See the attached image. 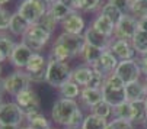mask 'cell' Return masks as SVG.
Listing matches in <instances>:
<instances>
[{
    "instance_id": "obj_12",
    "label": "cell",
    "mask_w": 147,
    "mask_h": 129,
    "mask_svg": "<svg viewBox=\"0 0 147 129\" xmlns=\"http://www.w3.org/2000/svg\"><path fill=\"white\" fill-rule=\"evenodd\" d=\"M18 13L22 15L29 25H36L39 22V19L42 17V15H45V12L42 10L35 0H24L22 3H20L19 9H18Z\"/></svg>"
},
{
    "instance_id": "obj_6",
    "label": "cell",
    "mask_w": 147,
    "mask_h": 129,
    "mask_svg": "<svg viewBox=\"0 0 147 129\" xmlns=\"http://www.w3.org/2000/svg\"><path fill=\"white\" fill-rule=\"evenodd\" d=\"M47 67H48V59L42 57L39 52H34L28 66L25 67V71L28 73L32 83H42L45 81Z\"/></svg>"
},
{
    "instance_id": "obj_46",
    "label": "cell",
    "mask_w": 147,
    "mask_h": 129,
    "mask_svg": "<svg viewBox=\"0 0 147 129\" xmlns=\"http://www.w3.org/2000/svg\"><path fill=\"white\" fill-rule=\"evenodd\" d=\"M5 92H6V89H5V78L0 77V96H2Z\"/></svg>"
},
{
    "instance_id": "obj_40",
    "label": "cell",
    "mask_w": 147,
    "mask_h": 129,
    "mask_svg": "<svg viewBox=\"0 0 147 129\" xmlns=\"http://www.w3.org/2000/svg\"><path fill=\"white\" fill-rule=\"evenodd\" d=\"M109 125H111L114 129H134V128H133V122L124 120V119H118V118L112 119V120L109 122Z\"/></svg>"
},
{
    "instance_id": "obj_28",
    "label": "cell",
    "mask_w": 147,
    "mask_h": 129,
    "mask_svg": "<svg viewBox=\"0 0 147 129\" xmlns=\"http://www.w3.org/2000/svg\"><path fill=\"white\" fill-rule=\"evenodd\" d=\"M100 15L107 16L114 25H117L119 20H121V17L124 16V13H122L117 6H114L111 2H107V3L102 6V9H100Z\"/></svg>"
},
{
    "instance_id": "obj_39",
    "label": "cell",
    "mask_w": 147,
    "mask_h": 129,
    "mask_svg": "<svg viewBox=\"0 0 147 129\" xmlns=\"http://www.w3.org/2000/svg\"><path fill=\"white\" fill-rule=\"evenodd\" d=\"M108 2H111L114 6H117L124 15H127V12L131 10V6H133L134 0H108Z\"/></svg>"
},
{
    "instance_id": "obj_27",
    "label": "cell",
    "mask_w": 147,
    "mask_h": 129,
    "mask_svg": "<svg viewBox=\"0 0 147 129\" xmlns=\"http://www.w3.org/2000/svg\"><path fill=\"white\" fill-rule=\"evenodd\" d=\"M108 120L103 119V118H99L93 113H89L86 118H85V122L82 125V129H107L108 126Z\"/></svg>"
},
{
    "instance_id": "obj_35",
    "label": "cell",
    "mask_w": 147,
    "mask_h": 129,
    "mask_svg": "<svg viewBox=\"0 0 147 129\" xmlns=\"http://www.w3.org/2000/svg\"><path fill=\"white\" fill-rule=\"evenodd\" d=\"M57 23H58V22L53 17V15H51L50 12H47L45 15H42V17H41V19H39V22H38L39 26H42L44 29H47L50 33H53V32L55 31Z\"/></svg>"
},
{
    "instance_id": "obj_2",
    "label": "cell",
    "mask_w": 147,
    "mask_h": 129,
    "mask_svg": "<svg viewBox=\"0 0 147 129\" xmlns=\"http://www.w3.org/2000/svg\"><path fill=\"white\" fill-rule=\"evenodd\" d=\"M71 70L69 64L64 61H57L54 58L48 59V67H47V76H45V83H48L53 87L60 89L63 84L71 80Z\"/></svg>"
},
{
    "instance_id": "obj_38",
    "label": "cell",
    "mask_w": 147,
    "mask_h": 129,
    "mask_svg": "<svg viewBox=\"0 0 147 129\" xmlns=\"http://www.w3.org/2000/svg\"><path fill=\"white\" fill-rule=\"evenodd\" d=\"M10 19H12V13L6 10L5 7H0V31L9 29Z\"/></svg>"
},
{
    "instance_id": "obj_52",
    "label": "cell",
    "mask_w": 147,
    "mask_h": 129,
    "mask_svg": "<svg viewBox=\"0 0 147 129\" xmlns=\"http://www.w3.org/2000/svg\"><path fill=\"white\" fill-rule=\"evenodd\" d=\"M107 129H114V128H112V126H111V125L108 123V126H107Z\"/></svg>"
},
{
    "instance_id": "obj_26",
    "label": "cell",
    "mask_w": 147,
    "mask_h": 129,
    "mask_svg": "<svg viewBox=\"0 0 147 129\" xmlns=\"http://www.w3.org/2000/svg\"><path fill=\"white\" fill-rule=\"evenodd\" d=\"M58 90H60L61 97H64V99H71V100H76V97H79L80 93H82L80 86H79L77 83H74L73 80L67 81L66 84H63Z\"/></svg>"
},
{
    "instance_id": "obj_24",
    "label": "cell",
    "mask_w": 147,
    "mask_h": 129,
    "mask_svg": "<svg viewBox=\"0 0 147 129\" xmlns=\"http://www.w3.org/2000/svg\"><path fill=\"white\" fill-rule=\"evenodd\" d=\"M102 54H103V49L86 44L85 49H83V52H82V58L85 59V62L88 64L89 67H93L95 64L99 61V58L102 57Z\"/></svg>"
},
{
    "instance_id": "obj_30",
    "label": "cell",
    "mask_w": 147,
    "mask_h": 129,
    "mask_svg": "<svg viewBox=\"0 0 147 129\" xmlns=\"http://www.w3.org/2000/svg\"><path fill=\"white\" fill-rule=\"evenodd\" d=\"M15 42L6 36V35H0V62L6 61L7 58H10L12 55V51L15 48Z\"/></svg>"
},
{
    "instance_id": "obj_11",
    "label": "cell",
    "mask_w": 147,
    "mask_h": 129,
    "mask_svg": "<svg viewBox=\"0 0 147 129\" xmlns=\"http://www.w3.org/2000/svg\"><path fill=\"white\" fill-rule=\"evenodd\" d=\"M118 64H119V59L117 58V55H115L111 49H107V51H103L102 57L99 58V61L95 64L92 68L108 78L111 74L115 73Z\"/></svg>"
},
{
    "instance_id": "obj_13",
    "label": "cell",
    "mask_w": 147,
    "mask_h": 129,
    "mask_svg": "<svg viewBox=\"0 0 147 129\" xmlns=\"http://www.w3.org/2000/svg\"><path fill=\"white\" fill-rule=\"evenodd\" d=\"M32 55H34V51L28 45H25L24 42H19V44L15 45L9 59L18 70H22L28 66V62H29Z\"/></svg>"
},
{
    "instance_id": "obj_19",
    "label": "cell",
    "mask_w": 147,
    "mask_h": 129,
    "mask_svg": "<svg viewBox=\"0 0 147 129\" xmlns=\"http://www.w3.org/2000/svg\"><path fill=\"white\" fill-rule=\"evenodd\" d=\"M95 31H98L99 33L105 35V36H109L112 38L114 36V31H115V25L111 22V20L107 17V16H103V15H98L93 20V23L90 25Z\"/></svg>"
},
{
    "instance_id": "obj_17",
    "label": "cell",
    "mask_w": 147,
    "mask_h": 129,
    "mask_svg": "<svg viewBox=\"0 0 147 129\" xmlns=\"http://www.w3.org/2000/svg\"><path fill=\"white\" fill-rule=\"evenodd\" d=\"M63 31L67 33H73V35H82L83 31H86L85 28V19H83L77 12H73L66 20L61 22Z\"/></svg>"
},
{
    "instance_id": "obj_47",
    "label": "cell",
    "mask_w": 147,
    "mask_h": 129,
    "mask_svg": "<svg viewBox=\"0 0 147 129\" xmlns=\"http://www.w3.org/2000/svg\"><path fill=\"white\" fill-rule=\"evenodd\" d=\"M57 2H61V3H64L66 6L71 7V2H73V0H57Z\"/></svg>"
},
{
    "instance_id": "obj_31",
    "label": "cell",
    "mask_w": 147,
    "mask_h": 129,
    "mask_svg": "<svg viewBox=\"0 0 147 129\" xmlns=\"http://www.w3.org/2000/svg\"><path fill=\"white\" fill-rule=\"evenodd\" d=\"M131 44H133V47H134L137 54H140V55L147 54V32L138 29L136 36L131 39Z\"/></svg>"
},
{
    "instance_id": "obj_14",
    "label": "cell",
    "mask_w": 147,
    "mask_h": 129,
    "mask_svg": "<svg viewBox=\"0 0 147 129\" xmlns=\"http://www.w3.org/2000/svg\"><path fill=\"white\" fill-rule=\"evenodd\" d=\"M102 94H103V100L107 103H109L112 107H117L121 103L127 102L125 87H114V86H111L107 81H105L103 87H102Z\"/></svg>"
},
{
    "instance_id": "obj_36",
    "label": "cell",
    "mask_w": 147,
    "mask_h": 129,
    "mask_svg": "<svg viewBox=\"0 0 147 129\" xmlns=\"http://www.w3.org/2000/svg\"><path fill=\"white\" fill-rule=\"evenodd\" d=\"M105 81H107V77L102 76L100 73H98V71H95V70H93V74H92V78H90V81H89V84H88V87L102 90Z\"/></svg>"
},
{
    "instance_id": "obj_9",
    "label": "cell",
    "mask_w": 147,
    "mask_h": 129,
    "mask_svg": "<svg viewBox=\"0 0 147 129\" xmlns=\"http://www.w3.org/2000/svg\"><path fill=\"white\" fill-rule=\"evenodd\" d=\"M25 115L20 110V107L16 102H6L3 107L0 109V125H18L24 122Z\"/></svg>"
},
{
    "instance_id": "obj_15",
    "label": "cell",
    "mask_w": 147,
    "mask_h": 129,
    "mask_svg": "<svg viewBox=\"0 0 147 129\" xmlns=\"http://www.w3.org/2000/svg\"><path fill=\"white\" fill-rule=\"evenodd\" d=\"M119 61H125V59H134V55L137 54L131 41L127 39H114L112 45L109 48Z\"/></svg>"
},
{
    "instance_id": "obj_16",
    "label": "cell",
    "mask_w": 147,
    "mask_h": 129,
    "mask_svg": "<svg viewBox=\"0 0 147 129\" xmlns=\"http://www.w3.org/2000/svg\"><path fill=\"white\" fill-rule=\"evenodd\" d=\"M85 39H86V44L93 45V47H96V48H100V49H103V51L109 49L111 45H112V42H114L112 38L99 33V32L95 31L92 26L85 31Z\"/></svg>"
},
{
    "instance_id": "obj_22",
    "label": "cell",
    "mask_w": 147,
    "mask_h": 129,
    "mask_svg": "<svg viewBox=\"0 0 147 129\" xmlns=\"http://www.w3.org/2000/svg\"><path fill=\"white\" fill-rule=\"evenodd\" d=\"M29 23L28 20L19 13H13L12 15V19H10V25H9V31L13 33V35H25L26 31L29 29Z\"/></svg>"
},
{
    "instance_id": "obj_21",
    "label": "cell",
    "mask_w": 147,
    "mask_h": 129,
    "mask_svg": "<svg viewBox=\"0 0 147 129\" xmlns=\"http://www.w3.org/2000/svg\"><path fill=\"white\" fill-rule=\"evenodd\" d=\"M92 74H93V68L89 67V66H82V67H77L76 70H73L71 73V80L74 83H77L80 87H88V84L92 78Z\"/></svg>"
},
{
    "instance_id": "obj_48",
    "label": "cell",
    "mask_w": 147,
    "mask_h": 129,
    "mask_svg": "<svg viewBox=\"0 0 147 129\" xmlns=\"http://www.w3.org/2000/svg\"><path fill=\"white\" fill-rule=\"evenodd\" d=\"M6 3H9V0H0V7H3Z\"/></svg>"
},
{
    "instance_id": "obj_44",
    "label": "cell",
    "mask_w": 147,
    "mask_h": 129,
    "mask_svg": "<svg viewBox=\"0 0 147 129\" xmlns=\"http://www.w3.org/2000/svg\"><path fill=\"white\" fill-rule=\"evenodd\" d=\"M138 29L140 31H146L147 32V16L138 19Z\"/></svg>"
},
{
    "instance_id": "obj_43",
    "label": "cell",
    "mask_w": 147,
    "mask_h": 129,
    "mask_svg": "<svg viewBox=\"0 0 147 129\" xmlns=\"http://www.w3.org/2000/svg\"><path fill=\"white\" fill-rule=\"evenodd\" d=\"M85 5H86V0H73V2H71V9L74 12L83 10V9H85Z\"/></svg>"
},
{
    "instance_id": "obj_29",
    "label": "cell",
    "mask_w": 147,
    "mask_h": 129,
    "mask_svg": "<svg viewBox=\"0 0 147 129\" xmlns=\"http://www.w3.org/2000/svg\"><path fill=\"white\" fill-rule=\"evenodd\" d=\"M28 120V129H53L48 119L42 115V113H36V115H32L29 118H26Z\"/></svg>"
},
{
    "instance_id": "obj_57",
    "label": "cell",
    "mask_w": 147,
    "mask_h": 129,
    "mask_svg": "<svg viewBox=\"0 0 147 129\" xmlns=\"http://www.w3.org/2000/svg\"><path fill=\"white\" fill-rule=\"evenodd\" d=\"M22 129H28V128H22Z\"/></svg>"
},
{
    "instance_id": "obj_33",
    "label": "cell",
    "mask_w": 147,
    "mask_h": 129,
    "mask_svg": "<svg viewBox=\"0 0 147 129\" xmlns=\"http://www.w3.org/2000/svg\"><path fill=\"white\" fill-rule=\"evenodd\" d=\"M90 113H93V115H96L99 118H103V119H108L114 113V107L109 103H107L105 100H102V102H99L98 104H95L92 107Z\"/></svg>"
},
{
    "instance_id": "obj_49",
    "label": "cell",
    "mask_w": 147,
    "mask_h": 129,
    "mask_svg": "<svg viewBox=\"0 0 147 129\" xmlns=\"http://www.w3.org/2000/svg\"><path fill=\"white\" fill-rule=\"evenodd\" d=\"M6 102H3V99H2V96H0V109H2V107H3V104H5Z\"/></svg>"
},
{
    "instance_id": "obj_53",
    "label": "cell",
    "mask_w": 147,
    "mask_h": 129,
    "mask_svg": "<svg viewBox=\"0 0 147 129\" xmlns=\"http://www.w3.org/2000/svg\"><path fill=\"white\" fill-rule=\"evenodd\" d=\"M66 129H82V128H66Z\"/></svg>"
},
{
    "instance_id": "obj_10",
    "label": "cell",
    "mask_w": 147,
    "mask_h": 129,
    "mask_svg": "<svg viewBox=\"0 0 147 129\" xmlns=\"http://www.w3.org/2000/svg\"><path fill=\"white\" fill-rule=\"evenodd\" d=\"M115 74L125 83H133L140 80L141 76V70L138 67V62L136 59H125V61H119L118 67L115 70Z\"/></svg>"
},
{
    "instance_id": "obj_56",
    "label": "cell",
    "mask_w": 147,
    "mask_h": 129,
    "mask_svg": "<svg viewBox=\"0 0 147 129\" xmlns=\"http://www.w3.org/2000/svg\"><path fill=\"white\" fill-rule=\"evenodd\" d=\"M146 129H147V120H146Z\"/></svg>"
},
{
    "instance_id": "obj_20",
    "label": "cell",
    "mask_w": 147,
    "mask_h": 129,
    "mask_svg": "<svg viewBox=\"0 0 147 129\" xmlns=\"http://www.w3.org/2000/svg\"><path fill=\"white\" fill-rule=\"evenodd\" d=\"M80 99H82V102L85 103L88 107L92 109L95 104H98L99 102L103 100V94H102V90H99V89L83 87L82 93H80Z\"/></svg>"
},
{
    "instance_id": "obj_1",
    "label": "cell",
    "mask_w": 147,
    "mask_h": 129,
    "mask_svg": "<svg viewBox=\"0 0 147 129\" xmlns=\"http://www.w3.org/2000/svg\"><path fill=\"white\" fill-rule=\"evenodd\" d=\"M85 47H86L85 35H73V33L63 32L55 39L54 45H53L51 58L66 62V59H69V58L82 55Z\"/></svg>"
},
{
    "instance_id": "obj_37",
    "label": "cell",
    "mask_w": 147,
    "mask_h": 129,
    "mask_svg": "<svg viewBox=\"0 0 147 129\" xmlns=\"http://www.w3.org/2000/svg\"><path fill=\"white\" fill-rule=\"evenodd\" d=\"M85 118L86 116H83L82 109H77L74 112V115L71 116V119H70V122H69V125L66 128H82L83 122H85Z\"/></svg>"
},
{
    "instance_id": "obj_32",
    "label": "cell",
    "mask_w": 147,
    "mask_h": 129,
    "mask_svg": "<svg viewBox=\"0 0 147 129\" xmlns=\"http://www.w3.org/2000/svg\"><path fill=\"white\" fill-rule=\"evenodd\" d=\"M114 115L118 119L133 122V106H131V102H124L119 106L114 107Z\"/></svg>"
},
{
    "instance_id": "obj_3",
    "label": "cell",
    "mask_w": 147,
    "mask_h": 129,
    "mask_svg": "<svg viewBox=\"0 0 147 129\" xmlns=\"http://www.w3.org/2000/svg\"><path fill=\"white\" fill-rule=\"evenodd\" d=\"M79 109V104L76 100L71 99H64L61 97L58 100H55L53 109H51V118L55 123L67 126L71 116L74 115V112Z\"/></svg>"
},
{
    "instance_id": "obj_54",
    "label": "cell",
    "mask_w": 147,
    "mask_h": 129,
    "mask_svg": "<svg viewBox=\"0 0 147 129\" xmlns=\"http://www.w3.org/2000/svg\"><path fill=\"white\" fill-rule=\"evenodd\" d=\"M144 102H146V107H147V96H146V99H144Z\"/></svg>"
},
{
    "instance_id": "obj_58",
    "label": "cell",
    "mask_w": 147,
    "mask_h": 129,
    "mask_svg": "<svg viewBox=\"0 0 147 129\" xmlns=\"http://www.w3.org/2000/svg\"><path fill=\"white\" fill-rule=\"evenodd\" d=\"M144 55H147V54H144Z\"/></svg>"
},
{
    "instance_id": "obj_18",
    "label": "cell",
    "mask_w": 147,
    "mask_h": 129,
    "mask_svg": "<svg viewBox=\"0 0 147 129\" xmlns=\"http://www.w3.org/2000/svg\"><path fill=\"white\" fill-rule=\"evenodd\" d=\"M125 96L127 102H137V100H144L147 93H146V84L140 80L125 84Z\"/></svg>"
},
{
    "instance_id": "obj_7",
    "label": "cell",
    "mask_w": 147,
    "mask_h": 129,
    "mask_svg": "<svg viewBox=\"0 0 147 129\" xmlns=\"http://www.w3.org/2000/svg\"><path fill=\"white\" fill-rule=\"evenodd\" d=\"M15 102L16 104L20 107V110L24 112L25 118H29L32 115H36V113H41V109H39V99L36 96V93L29 87L26 90H24L22 93H19L16 97H15Z\"/></svg>"
},
{
    "instance_id": "obj_34",
    "label": "cell",
    "mask_w": 147,
    "mask_h": 129,
    "mask_svg": "<svg viewBox=\"0 0 147 129\" xmlns=\"http://www.w3.org/2000/svg\"><path fill=\"white\" fill-rule=\"evenodd\" d=\"M130 12L136 19L146 17L147 16V0H134Z\"/></svg>"
},
{
    "instance_id": "obj_55",
    "label": "cell",
    "mask_w": 147,
    "mask_h": 129,
    "mask_svg": "<svg viewBox=\"0 0 147 129\" xmlns=\"http://www.w3.org/2000/svg\"><path fill=\"white\" fill-rule=\"evenodd\" d=\"M0 74H2V67H0Z\"/></svg>"
},
{
    "instance_id": "obj_45",
    "label": "cell",
    "mask_w": 147,
    "mask_h": 129,
    "mask_svg": "<svg viewBox=\"0 0 147 129\" xmlns=\"http://www.w3.org/2000/svg\"><path fill=\"white\" fill-rule=\"evenodd\" d=\"M0 129H22L18 125H0Z\"/></svg>"
},
{
    "instance_id": "obj_23",
    "label": "cell",
    "mask_w": 147,
    "mask_h": 129,
    "mask_svg": "<svg viewBox=\"0 0 147 129\" xmlns=\"http://www.w3.org/2000/svg\"><path fill=\"white\" fill-rule=\"evenodd\" d=\"M48 12L53 15V17L57 20V22H63V20H66L74 10L69 6H66L64 3H61V2H54L50 5V9Z\"/></svg>"
},
{
    "instance_id": "obj_25",
    "label": "cell",
    "mask_w": 147,
    "mask_h": 129,
    "mask_svg": "<svg viewBox=\"0 0 147 129\" xmlns=\"http://www.w3.org/2000/svg\"><path fill=\"white\" fill-rule=\"evenodd\" d=\"M133 106V123H146L147 120V107L144 100L131 102Z\"/></svg>"
},
{
    "instance_id": "obj_5",
    "label": "cell",
    "mask_w": 147,
    "mask_h": 129,
    "mask_svg": "<svg viewBox=\"0 0 147 129\" xmlns=\"http://www.w3.org/2000/svg\"><path fill=\"white\" fill-rule=\"evenodd\" d=\"M31 78L28 76L26 71H22V70H18L15 73H12L10 76H7L5 78V89H6V93L16 97L19 93H22L24 90L29 89L31 87Z\"/></svg>"
},
{
    "instance_id": "obj_4",
    "label": "cell",
    "mask_w": 147,
    "mask_h": 129,
    "mask_svg": "<svg viewBox=\"0 0 147 129\" xmlns=\"http://www.w3.org/2000/svg\"><path fill=\"white\" fill-rule=\"evenodd\" d=\"M50 38H51V33L36 23V25L29 26V29L26 31V33L22 38V42L25 45H28L34 52H39L44 48V45L50 41Z\"/></svg>"
},
{
    "instance_id": "obj_50",
    "label": "cell",
    "mask_w": 147,
    "mask_h": 129,
    "mask_svg": "<svg viewBox=\"0 0 147 129\" xmlns=\"http://www.w3.org/2000/svg\"><path fill=\"white\" fill-rule=\"evenodd\" d=\"M47 2H48V3L51 5V3H54V2H57V0H47Z\"/></svg>"
},
{
    "instance_id": "obj_41",
    "label": "cell",
    "mask_w": 147,
    "mask_h": 129,
    "mask_svg": "<svg viewBox=\"0 0 147 129\" xmlns=\"http://www.w3.org/2000/svg\"><path fill=\"white\" fill-rule=\"evenodd\" d=\"M102 3V0H86V5H85V12H92V10H96Z\"/></svg>"
},
{
    "instance_id": "obj_51",
    "label": "cell",
    "mask_w": 147,
    "mask_h": 129,
    "mask_svg": "<svg viewBox=\"0 0 147 129\" xmlns=\"http://www.w3.org/2000/svg\"><path fill=\"white\" fill-rule=\"evenodd\" d=\"M144 84H146V93H147V77H146V81H144Z\"/></svg>"
},
{
    "instance_id": "obj_42",
    "label": "cell",
    "mask_w": 147,
    "mask_h": 129,
    "mask_svg": "<svg viewBox=\"0 0 147 129\" xmlns=\"http://www.w3.org/2000/svg\"><path fill=\"white\" fill-rule=\"evenodd\" d=\"M137 62H138V67L141 70V74H144L147 77V55H141L137 59Z\"/></svg>"
},
{
    "instance_id": "obj_8",
    "label": "cell",
    "mask_w": 147,
    "mask_h": 129,
    "mask_svg": "<svg viewBox=\"0 0 147 129\" xmlns=\"http://www.w3.org/2000/svg\"><path fill=\"white\" fill-rule=\"evenodd\" d=\"M138 32V19H136L133 15H124L121 20L115 25L114 38L115 39H127L131 41L136 33Z\"/></svg>"
}]
</instances>
